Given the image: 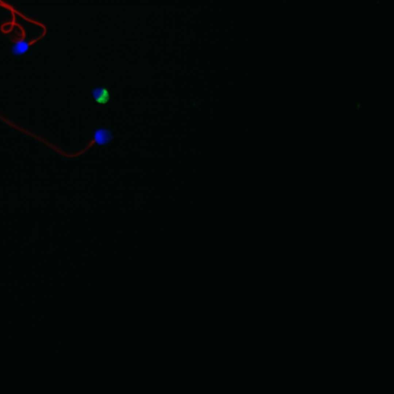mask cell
Instances as JSON below:
<instances>
[{
  "instance_id": "obj_1",
  "label": "cell",
  "mask_w": 394,
  "mask_h": 394,
  "mask_svg": "<svg viewBox=\"0 0 394 394\" xmlns=\"http://www.w3.org/2000/svg\"><path fill=\"white\" fill-rule=\"evenodd\" d=\"M93 137L94 142L98 146H108L112 142L114 139L113 133L109 128L98 127L94 129L93 131Z\"/></svg>"
},
{
  "instance_id": "obj_2",
  "label": "cell",
  "mask_w": 394,
  "mask_h": 394,
  "mask_svg": "<svg viewBox=\"0 0 394 394\" xmlns=\"http://www.w3.org/2000/svg\"><path fill=\"white\" fill-rule=\"evenodd\" d=\"M106 89L102 87H95L92 90V97L94 100L97 101L98 103H104L106 100V96H109V93H105Z\"/></svg>"
},
{
  "instance_id": "obj_3",
  "label": "cell",
  "mask_w": 394,
  "mask_h": 394,
  "mask_svg": "<svg viewBox=\"0 0 394 394\" xmlns=\"http://www.w3.org/2000/svg\"><path fill=\"white\" fill-rule=\"evenodd\" d=\"M27 42H17L16 45L12 49V53L15 55H22L27 51Z\"/></svg>"
}]
</instances>
